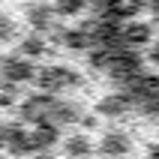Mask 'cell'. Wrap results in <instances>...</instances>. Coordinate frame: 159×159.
Instances as JSON below:
<instances>
[{"mask_svg": "<svg viewBox=\"0 0 159 159\" xmlns=\"http://www.w3.org/2000/svg\"><path fill=\"white\" fill-rule=\"evenodd\" d=\"M96 42L111 75L159 111V0H96Z\"/></svg>", "mask_w": 159, "mask_h": 159, "instance_id": "6da1fadb", "label": "cell"}, {"mask_svg": "<svg viewBox=\"0 0 159 159\" xmlns=\"http://www.w3.org/2000/svg\"><path fill=\"white\" fill-rule=\"evenodd\" d=\"M66 150H69L72 156H81V153L87 150V141H84V138H72V141L66 144Z\"/></svg>", "mask_w": 159, "mask_h": 159, "instance_id": "7a4b0ae2", "label": "cell"}, {"mask_svg": "<svg viewBox=\"0 0 159 159\" xmlns=\"http://www.w3.org/2000/svg\"><path fill=\"white\" fill-rule=\"evenodd\" d=\"M81 6H84V0H60V12H66V15L78 12Z\"/></svg>", "mask_w": 159, "mask_h": 159, "instance_id": "3957f363", "label": "cell"}, {"mask_svg": "<svg viewBox=\"0 0 159 159\" xmlns=\"http://www.w3.org/2000/svg\"><path fill=\"white\" fill-rule=\"evenodd\" d=\"M105 150H114V153H123L126 150V141L120 138V135H114V138H108V144H105Z\"/></svg>", "mask_w": 159, "mask_h": 159, "instance_id": "277c9868", "label": "cell"}, {"mask_svg": "<svg viewBox=\"0 0 159 159\" xmlns=\"http://www.w3.org/2000/svg\"><path fill=\"white\" fill-rule=\"evenodd\" d=\"M9 75H12V78H27V75H30V66H24V63H15V66L9 69Z\"/></svg>", "mask_w": 159, "mask_h": 159, "instance_id": "5b68a950", "label": "cell"}]
</instances>
